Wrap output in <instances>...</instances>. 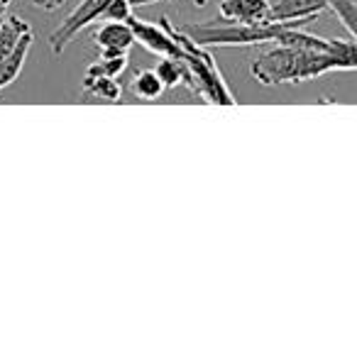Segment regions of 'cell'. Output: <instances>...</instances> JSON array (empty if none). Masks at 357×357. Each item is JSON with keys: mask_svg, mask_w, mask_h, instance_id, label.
I'll use <instances>...</instances> for the list:
<instances>
[{"mask_svg": "<svg viewBox=\"0 0 357 357\" xmlns=\"http://www.w3.org/2000/svg\"><path fill=\"white\" fill-rule=\"evenodd\" d=\"M355 40H333L328 52L294 50L277 45L255 56L250 74L264 86L296 84V81L318 79L328 71H355Z\"/></svg>", "mask_w": 357, "mask_h": 357, "instance_id": "obj_1", "label": "cell"}, {"mask_svg": "<svg viewBox=\"0 0 357 357\" xmlns=\"http://www.w3.org/2000/svg\"><path fill=\"white\" fill-rule=\"evenodd\" d=\"M159 22H162L164 30L174 37V42H176L178 50H181L178 59L184 61L186 71H189V89L194 91L199 98L208 100V103H213V105H235V96L230 93L228 84H225L223 74H220L213 56H211L204 47L196 45L184 30L174 27L167 17H162Z\"/></svg>", "mask_w": 357, "mask_h": 357, "instance_id": "obj_2", "label": "cell"}, {"mask_svg": "<svg viewBox=\"0 0 357 357\" xmlns=\"http://www.w3.org/2000/svg\"><path fill=\"white\" fill-rule=\"evenodd\" d=\"M287 22H204V25H186L181 30L199 47H252V45H274Z\"/></svg>", "mask_w": 357, "mask_h": 357, "instance_id": "obj_3", "label": "cell"}, {"mask_svg": "<svg viewBox=\"0 0 357 357\" xmlns=\"http://www.w3.org/2000/svg\"><path fill=\"white\" fill-rule=\"evenodd\" d=\"M108 3L110 0H81L79 6H76V10L71 13L54 32H52V37H50L52 52H54V54H61L64 47L69 45L81 30H86V27H89L93 20H98V17H103Z\"/></svg>", "mask_w": 357, "mask_h": 357, "instance_id": "obj_4", "label": "cell"}, {"mask_svg": "<svg viewBox=\"0 0 357 357\" xmlns=\"http://www.w3.org/2000/svg\"><path fill=\"white\" fill-rule=\"evenodd\" d=\"M128 25H130V30H132L135 42L142 45L147 52H152V54H157V56H174V59L181 56V50H178V45L174 42V37L164 30L162 22L139 20V17L130 15Z\"/></svg>", "mask_w": 357, "mask_h": 357, "instance_id": "obj_5", "label": "cell"}, {"mask_svg": "<svg viewBox=\"0 0 357 357\" xmlns=\"http://www.w3.org/2000/svg\"><path fill=\"white\" fill-rule=\"evenodd\" d=\"M326 10L323 0H274L269 6L272 22H313Z\"/></svg>", "mask_w": 357, "mask_h": 357, "instance_id": "obj_6", "label": "cell"}, {"mask_svg": "<svg viewBox=\"0 0 357 357\" xmlns=\"http://www.w3.org/2000/svg\"><path fill=\"white\" fill-rule=\"evenodd\" d=\"M93 42L98 47L100 56H118V54H128L130 47L135 45V37L128 22L108 20L105 25H100L96 30Z\"/></svg>", "mask_w": 357, "mask_h": 357, "instance_id": "obj_7", "label": "cell"}, {"mask_svg": "<svg viewBox=\"0 0 357 357\" xmlns=\"http://www.w3.org/2000/svg\"><path fill=\"white\" fill-rule=\"evenodd\" d=\"M269 0H220V17L228 22H267L269 20Z\"/></svg>", "mask_w": 357, "mask_h": 357, "instance_id": "obj_8", "label": "cell"}, {"mask_svg": "<svg viewBox=\"0 0 357 357\" xmlns=\"http://www.w3.org/2000/svg\"><path fill=\"white\" fill-rule=\"evenodd\" d=\"M32 40H35V37H32V32H27V35L17 42L15 50H13L8 56H3V59H0V91L8 89V86H10L17 76H20L22 66H25V61H27V54H30Z\"/></svg>", "mask_w": 357, "mask_h": 357, "instance_id": "obj_9", "label": "cell"}, {"mask_svg": "<svg viewBox=\"0 0 357 357\" xmlns=\"http://www.w3.org/2000/svg\"><path fill=\"white\" fill-rule=\"evenodd\" d=\"M154 74L162 79L164 89H176V86H186V89H189V71H186L181 59L159 56V64L154 66Z\"/></svg>", "mask_w": 357, "mask_h": 357, "instance_id": "obj_10", "label": "cell"}, {"mask_svg": "<svg viewBox=\"0 0 357 357\" xmlns=\"http://www.w3.org/2000/svg\"><path fill=\"white\" fill-rule=\"evenodd\" d=\"M130 91H132L139 100H157L167 89H164L162 79L154 74V69L152 71L147 69V71H137V74L132 76V81H130Z\"/></svg>", "mask_w": 357, "mask_h": 357, "instance_id": "obj_11", "label": "cell"}, {"mask_svg": "<svg viewBox=\"0 0 357 357\" xmlns=\"http://www.w3.org/2000/svg\"><path fill=\"white\" fill-rule=\"evenodd\" d=\"M84 91L89 96L108 100V103H115L123 96L120 84H115V76H84Z\"/></svg>", "mask_w": 357, "mask_h": 357, "instance_id": "obj_12", "label": "cell"}, {"mask_svg": "<svg viewBox=\"0 0 357 357\" xmlns=\"http://www.w3.org/2000/svg\"><path fill=\"white\" fill-rule=\"evenodd\" d=\"M323 3H326V8H331V10L340 17L347 35L355 40L357 37V0H323Z\"/></svg>", "mask_w": 357, "mask_h": 357, "instance_id": "obj_13", "label": "cell"}, {"mask_svg": "<svg viewBox=\"0 0 357 357\" xmlns=\"http://www.w3.org/2000/svg\"><path fill=\"white\" fill-rule=\"evenodd\" d=\"M128 66V54H118V56H100V61L91 64L86 69L84 76H118L125 71Z\"/></svg>", "mask_w": 357, "mask_h": 357, "instance_id": "obj_14", "label": "cell"}, {"mask_svg": "<svg viewBox=\"0 0 357 357\" xmlns=\"http://www.w3.org/2000/svg\"><path fill=\"white\" fill-rule=\"evenodd\" d=\"M130 15H132V6H130L128 0H110L103 13L105 20H113V22H128Z\"/></svg>", "mask_w": 357, "mask_h": 357, "instance_id": "obj_15", "label": "cell"}, {"mask_svg": "<svg viewBox=\"0 0 357 357\" xmlns=\"http://www.w3.org/2000/svg\"><path fill=\"white\" fill-rule=\"evenodd\" d=\"M64 3H69V0H32V6L40 10H59Z\"/></svg>", "mask_w": 357, "mask_h": 357, "instance_id": "obj_16", "label": "cell"}, {"mask_svg": "<svg viewBox=\"0 0 357 357\" xmlns=\"http://www.w3.org/2000/svg\"><path fill=\"white\" fill-rule=\"evenodd\" d=\"M132 8H144V6H154V3H164V0H128Z\"/></svg>", "mask_w": 357, "mask_h": 357, "instance_id": "obj_17", "label": "cell"}, {"mask_svg": "<svg viewBox=\"0 0 357 357\" xmlns=\"http://www.w3.org/2000/svg\"><path fill=\"white\" fill-rule=\"evenodd\" d=\"M8 3H10V0H0V25H3V20L8 17Z\"/></svg>", "mask_w": 357, "mask_h": 357, "instance_id": "obj_18", "label": "cell"}, {"mask_svg": "<svg viewBox=\"0 0 357 357\" xmlns=\"http://www.w3.org/2000/svg\"><path fill=\"white\" fill-rule=\"evenodd\" d=\"M269 3H274V0H269Z\"/></svg>", "mask_w": 357, "mask_h": 357, "instance_id": "obj_19", "label": "cell"}]
</instances>
